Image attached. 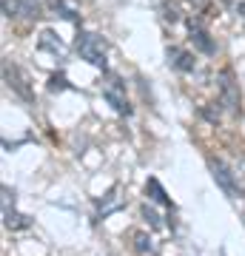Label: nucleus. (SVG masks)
Wrapping results in <instances>:
<instances>
[{
    "instance_id": "f3484780",
    "label": "nucleus",
    "mask_w": 245,
    "mask_h": 256,
    "mask_svg": "<svg viewBox=\"0 0 245 256\" xmlns=\"http://www.w3.org/2000/svg\"><path fill=\"white\" fill-rule=\"evenodd\" d=\"M188 3H194L197 9H202V6H205V0H188Z\"/></svg>"
},
{
    "instance_id": "4468645a",
    "label": "nucleus",
    "mask_w": 245,
    "mask_h": 256,
    "mask_svg": "<svg viewBox=\"0 0 245 256\" xmlns=\"http://www.w3.org/2000/svg\"><path fill=\"white\" fill-rule=\"evenodd\" d=\"M72 86L66 82L63 74H52V80H49V92H69Z\"/></svg>"
},
{
    "instance_id": "ddd939ff",
    "label": "nucleus",
    "mask_w": 245,
    "mask_h": 256,
    "mask_svg": "<svg viewBox=\"0 0 245 256\" xmlns=\"http://www.w3.org/2000/svg\"><path fill=\"white\" fill-rule=\"evenodd\" d=\"M97 208H100V216H109L111 210L123 208V200H120V196H117V188H111V191L106 194V202H100Z\"/></svg>"
},
{
    "instance_id": "20e7f679",
    "label": "nucleus",
    "mask_w": 245,
    "mask_h": 256,
    "mask_svg": "<svg viewBox=\"0 0 245 256\" xmlns=\"http://www.w3.org/2000/svg\"><path fill=\"white\" fill-rule=\"evenodd\" d=\"M217 86H219V102L225 106V111L239 114L242 94H239V82H236L234 72H231V68H222V72H219V77H217Z\"/></svg>"
},
{
    "instance_id": "f8f14e48",
    "label": "nucleus",
    "mask_w": 245,
    "mask_h": 256,
    "mask_svg": "<svg viewBox=\"0 0 245 256\" xmlns=\"http://www.w3.org/2000/svg\"><path fill=\"white\" fill-rule=\"evenodd\" d=\"M40 48H43V52H52L55 57H63L66 54L63 40H60L55 32H43V34H40Z\"/></svg>"
},
{
    "instance_id": "39448f33",
    "label": "nucleus",
    "mask_w": 245,
    "mask_h": 256,
    "mask_svg": "<svg viewBox=\"0 0 245 256\" xmlns=\"http://www.w3.org/2000/svg\"><path fill=\"white\" fill-rule=\"evenodd\" d=\"M208 168H211V176H214V182L225 191V196H231V200H239L242 196V185H239V180H236V174L228 168L222 160H214L211 156L208 160Z\"/></svg>"
},
{
    "instance_id": "423d86ee",
    "label": "nucleus",
    "mask_w": 245,
    "mask_h": 256,
    "mask_svg": "<svg viewBox=\"0 0 245 256\" xmlns=\"http://www.w3.org/2000/svg\"><path fill=\"white\" fill-rule=\"evenodd\" d=\"M32 225V220H29L26 214H18L15 210V191H9V188H3V228L6 230H23Z\"/></svg>"
},
{
    "instance_id": "0eeeda50",
    "label": "nucleus",
    "mask_w": 245,
    "mask_h": 256,
    "mask_svg": "<svg viewBox=\"0 0 245 256\" xmlns=\"http://www.w3.org/2000/svg\"><path fill=\"white\" fill-rule=\"evenodd\" d=\"M0 6H3V18H29L35 20L40 18V6H37V0H0Z\"/></svg>"
},
{
    "instance_id": "f257e3e1",
    "label": "nucleus",
    "mask_w": 245,
    "mask_h": 256,
    "mask_svg": "<svg viewBox=\"0 0 245 256\" xmlns=\"http://www.w3.org/2000/svg\"><path fill=\"white\" fill-rule=\"evenodd\" d=\"M74 48L77 54L86 60L94 68H106L109 63V48H106V40L94 32H77V40H74Z\"/></svg>"
},
{
    "instance_id": "9d476101",
    "label": "nucleus",
    "mask_w": 245,
    "mask_h": 256,
    "mask_svg": "<svg viewBox=\"0 0 245 256\" xmlns=\"http://www.w3.org/2000/svg\"><path fill=\"white\" fill-rule=\"evenodd\" d=\"M145 196H148L151 202H157V205H163V208H171V210H174L171 196L165 194V188L160 185V180H154V176H151V180L145 182Z\"/></svg>"
},
{
    "instance_id": "6e6552de",
    "label": "nucleus",
    "mask_w": 245,
    "mask_h": 256,
    "mask_svg": "<svg viewBox=\"0 0 245 256\" xmlns=\"http://www.w3.org/2000/svg\"><path fill=\"white\" fill-rule=\"evenodd\" d=\"M165 57H168V66H171V68H177V72H182V74H191L194 68H197L194 54H191V52H185V48H180V46H168Z\"/></svg>"
},
{
    "instance_id": "2eb2a0df",
    "label": "nucleus",
    "mask_w": 245,
    "mask_h": 256,
    "mask_svg": "<svg viewBox=\"0 0 245 256\" xmlns=\"http://www.w3.org/2000/svg\"><path fill=\"white\" fill-rule=\"evenodd\" d=\"M143 216L151 222V228H163V222H160V214H157L154 208H148V205H145V208H143Z\"/></svg>"
},
{
    "instance_id": "dca6fc26",
    "label": "nucleus",
    "mask_w": 245,
    "mask_h": 256,
    "mask_svg": "<svg viewBox=\"0 0 245 256\" xmlns=\"http://www.w3.org/2000/svg\"><path fill=\"white\" fill-rule=\"evenodd\" d=\"M163 9H165V20H168V23H177V20H180V9H177L174 3H168V0H165Z\"/></svg>"
},
{
    "instance_id": "9b49d317",
    "label": "nucleus",
    "mask_w": 245,
    "mask_h": 256,
    "mask_svg": "<svg viewBox=\"0 0 245 256\" xmlns=\"http://www.w3.org/2000/svg\"><path fill=\"white\" fill-rule=\"evenodd\" d=\"M131 239H134V254L137 256H157V254H160V250H157L154 236H148L145 230H134Z\"/></svg>"
},
{
    "instance_id": "7ed1b4c3",
    "label": "nucleus",
    "mask_w": 245,
    "mask_h": 256,
    "mask_svg": "<svg viewBox=\"0 0 245 256\" xmlns=\"http://www.w3.org/2000/svg\"><path fill=\"white\" fill-rule=\"evenodd\" d=\"M3 80L12 88V94H18L23 102H35V92H32V82H29L26 72L18 68L12 60H3Z\"/></svg>"
},
{
    "instance_id": "1a4fd4ad",
    "label": "nucleus",
    "mask_w": 245,
    "mask_h": 256,
    "mask_svg": "<svg viewBox=\"0 0 245 256\" xmlns=\"http://www.w3.org/2000/svg\"><path fill=\"white\" fill-rule=\"evenodd\" d=\"M188 32H191V43L200 48L202 54H214V52H217V43L211 40V34L200 26V23H197V20H191V23H188Z\"/></svg>"
},
{
    "instance_id": "f03ea898",
    "label": "nucleus",
    "mask_w": 245,
    "mask_h": 256,
    "mask_svg": "<svg viewBox=\"0 0 245 256\" xmlns=\"http://www.w3.org/2000/svg\"><path fill=\"white\" fill-rule=\"evenodd\" d=\"M103 100L109 102L120 117H131V111H134L126 97V82L120 80L117 74H106V80H103Z\"/></svg>"
}]
</instances>
